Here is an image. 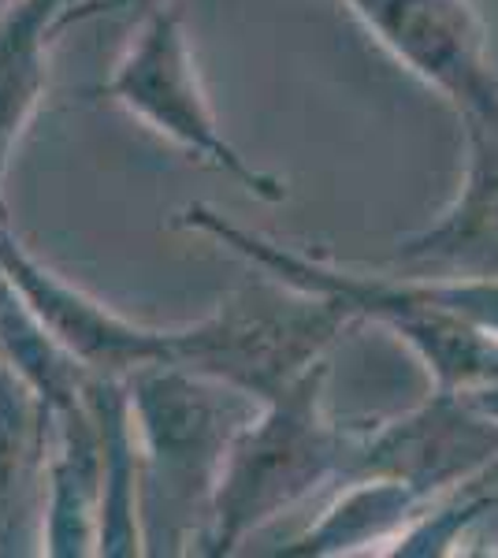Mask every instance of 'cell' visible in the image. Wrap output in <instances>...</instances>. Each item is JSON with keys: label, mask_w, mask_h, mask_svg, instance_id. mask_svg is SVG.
Masks as SVG:
<instances>
[{"label": "cell", "mask_w": 498, "mask_h": 558, "mask_svg": "<svg viewBox=\"0 0 498 558\" xmlns=\"http://www.w3.org/2000/svg\"><path fill=\"white\" fill-rule=\"evenodd\" d=\"M179 228L212 235L231 254L265 268L279 287L331 299L357 320H373L379 328L394 331L398 339L413 347V354L432 373L436 391H476V387L498 384V336L439 305L436 283L428 276H379L339 268L331 260L297 254L283 242H271L257 231L239 228L208 205H190V209L179 213Z\"/></svg>", "instance_id": "obj_1"}, {"label": "cell", "mask_w": 498, "mask_h": 558, "mask_svg": "<svg viewBox=\"0 0 498 558\" xmlns=\"http://www.w3.org/2000/svg\"><path fill=\"white\" fill-rule=\"evenodd\" d=\"M134 428L142 436V539L179 551L197 514L208 525L216 481L239 428L260 399L190 368H142L131 380Z\"/></svg>", "instance_id": "obj_2"}, {"label": "cell", "mask_w": 498, "mask_h": 558, "mask_svg": "<svg viewBox=\"0 0 498 558\" xmlns=\"http://www.w3.org/2000/svg\"><path fill=\"white\" fill-rule=\"evenodd\" d=\"M328 365L316 362L291 387L260 402L239 428L216 481L202 555H231L250 533L313 495L328 476H347L357 436L324 417Z\"/></svg>", "instance_id": "obj_3"}, {"label": "cell", "mask_w": 498, "mask_h": 558, "mask_svg": "<svg viewBox=\"0 0 498 558\" xmlns=\"http://www.w3.org/2000/svg\"><path fill=\"white\" fill-rule=\"evenodd\" d=\"M108 94L131 116L149 123L179 149H186L190 157L208 160L212 168L228 172L234 183L257 194L260 202H283L287 197V186L276 175L253 168L220 131L212 105L205 97L202 75H197L194 52H190L183 12L175 4L153 8L138 38L108 78Z\"/></svg>", "instance_id": "obj_4"}, {"label": "cell", "mask_w": 498, "mask_h": 558, "mask_svg": "<svg viewBox=\"0 0 498 558\" xmlns=\"http://www.w3.org/2000/svg\"><path fill=\"white\" fill-rule=\"evenodd\" d=\"M495 465L498 417L461 391H436L405 417L357 436L342 481H394L432 507Z\"/></svg>", "instance_id": "obj_5"}, {"label": "cell", "mask_w": 498, "mask_h": 558, "mask_svg": "<svg viewBox=\"0 0 498 558\" xmlns=\"http://www.w3.org/2000/svg\"><path fill=\"white\" fill-rule=\"evenodd\" d=\"M461 120L498 123V68L473 0H342Z\"/></svg>", "instance_id": "obj_6"}, {"label": "cell", "mask_w": 498, "mask_h": 558, "mask_svg": "<svg viewBox=\"0 0 498 558\" xmlns=\"http://www.w3.org/2000/svg\"><path fill=\"white\" fill-rule=\"evenodd\" d=\"M465 183L439 220L398 242L394 272L428 279H498V123L469 120Z\"/></svg>", "instance_id": "obj_7"}, {"label": "cell", "mask_w": 498, "mask_h": 558, "mask_svg": "<svg viewBox=\"0 0 498 558\" xmlns=\"http://www.w3.org/2000/svg\"><path fill=\"white\" fill-rule=\"evenodd\" d=\"M75 0H12L0 12V186L26 123L34 120L49 83L52 34L71 15ZM4 220V197H0Z\"/></svg>", "instance_id": "obj_8"}, {"label": "cell", "mask_w": 498, "mask_h": 558, "mask_svg": "<svg viewBox=\"0 0 498 558\" xmlns=\"http://www.w3.org/2000/svg\"><path fill=\"white\" fill-rule=\"evenodd\" d=\"M428 510L413 492L394 481H350L342 499L324 514L287 555H350L365 544H384L402 536Z\"/></svg>", "instance_id": "obj_9"}, {"label": "cell", "mask_w": 498, "mask_h": 558, "mask_svg": "<svg viewBox=\"0 0 498 558\" xmlns=\"http://www.w3.org/2000/svg\"><path fill=\"white\" fill-rule=\"evenodd\" d=\"M15 465H20V407L0 391V510L12 495Z\"/></svg>", "instance_id": "obj_10"}, {"label": "cell", "mask_w": 498, "mask_h": 558, "mask_svg": "<svg viewBox=\"0 0 498 558\" xmlns=\"http://www.w3.org/2000/svg\"><path fill=\"white\" fill-rule=\"evenodd\" d=\"M473 407H479L484 413L498 417V384H487V387H476V391H461Z\"/></svg>", "instance_id": "obj_11"}, {"label": "cell", "mask_w": 498, "mask_h": 558, "mask_svg": "<svg viewBox=\"0 0 498 558\" xmlns=\"http://www.w3.org/2000/svg\"><path fill=\"white\" fill-rule=\"evenodd\" d=\"M8 4H12V0H0V12H4V8H8Z\"/></svg>", "instance_id": "obj_12"}]
</instances>
